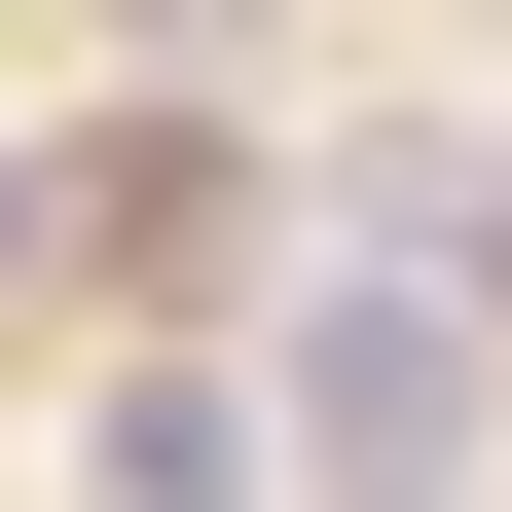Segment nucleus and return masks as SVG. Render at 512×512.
<instances>
[{
    "label": "nucleus",
    "instance_id": "4",
    "mask_svg": "<svg viewBox=\"0 0 512 512\" xmlns=\"http://www.w3.org/2000/svg\"><path fill=\"white\" fill-rule=\"evenodd\" d=\"M476 293H512V183H476Z\"/></svg>",
    "mask_w": 512,
    "mask_h": 512
},
{
    "label": "nucleus",
    "instance_id": "2",
    "mask_svg": "<svg viewBox=\"0 0 512 512\" xmlns=\"http://www.w3.org/2000/svg\"><path fill=\"white\" fill-rule=\"evenodd\" d=\"M74 512H256V403H220V366H110V439H74Z\"/></svg>",
    "mask_w": 512,
    "mask_h": 512
},
{
    "label": "nucleus",
    "instance_id": "3",
    "mask_svg": "<svg viewBox=\"0 0 512 512\" xmlns=\"http://www.w3.org/2000/svg\"><path fill=\"white\" fill-rule=\"evenodd\" d=\"M37 256H74V183H0V293H37Z\"/></svg>",
    "mask_w": 512,
    "mask_h": 512
},
{
    "label": "nucleus",
    "instance_id": "1",
    "mask_svg": "<svg viewBox=\"0 0 512 512\" xmlns=\"http://www.w3.org/2000/svg\"><path fill=\"white\" fill-rule=\"evenodd\" d=\"M293 476L330 512H439L476 476V293H439V256H366L330 330H293Z\"/></svg>",
    "mask_w": 512,
    "mask_h": 512
}]
</instances>
